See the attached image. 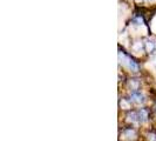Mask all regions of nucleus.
<instances>
[{"instance_id": "nucleus-2", "label": "nucleus", "mask_w": 156, "mask_h": 141, "mask_svg": "<svg viewBox=\"0 0 156 141\" xmlns=\"http://www.w3.org/2000/svg\"><path fill=\"white\" fill-rule=\"evenodd\" d=\"M143 47H144V49L150 53V54H153V53H155L156 52V40L153 39V38H147V39L144 40V42H143Z\"/></svg>"}, {"instance_id": "nucleus-10", "label": "nucleus", "mask_w": 156, "mask_h": 141, "mask_svg": "<svg viewBox=\"0 0 156 141\" xmlns=\"http://www.w3.org/2000/svg\"><path fill=\"white\" fill-rule=\"evenodd\" d=\"M148 139H149V141H156V136L154 134H149Z\"/></svg>"}, {"instance_id": "nucleus-4", "label": "nucleus", "mask_w": 156, "mask_h": 141, "mask_svg": "<svg viewBox=\"0 0 156 141\" xmlns=\"http://www.w3.org/2000/svg\"><path fill=\"white\" fill-rule=\"evenodd\" d=\"M137 117H139V122H146L148 120V110L144 108H140L137 110Z\"/></svg>"}, {"instance_id": "nucleus-12", "label": "nucleus", "mask_w": 156, "mask_h": 141, "mask_svg": "<svg viewBox=\"0 0 156 141\" xmlns=\"http://www.w3.org/2000/svg\"><path fill=\"white\" fill-rule=\"evenodd\" d=\"M155 110H156V105H155Z\"/></svg>"}, {"instance_id": "nucleus-9", "label": "nucleus", "mask_w": 156, "mask_h": 141, "mask_svg": "<svg viewBox=\"0 0 156 141\" xmlns=\"http://www.w3.org/2000/svg\"><path fill=\"white\" fill-rule=\"evenodd\" d=\"M121 106H122L123 108H126V110H127V108H129V103H128L127 101H125V100L121 102Z\"/></svg>"}, {"instance_id": "nucleus-1", "label": "nucleus", "mask_w": 156, "mask_h": 141, "mask_svg": "<svg viewBox=\"0 0 156 141\" xmlns=\"http://www.w3.org/2000/svg\"><path fill=\"white\" fill-rule=\"evenodd\" d=\"M119 58H120V60H121V63L126 65L129 70H132L133 72H137L139 70V65L136 63V61H134L133 59L129 56L128 54H126L123 52H119Z\"/></svg>"}, {"instance_id": "nucleus-8", "label": "nucleus", "mask_w": 156, "mask_h": 141, "mask_svg": "<svg viewBox=\"0 0 156 141\" xmlns=\"http://www.w3.org/2000/svg\"><path fill=\"white\" fill-rule=\"evenodd\" d=\"M132 23H133L134 25H143L144 21H143V19H142L141 16H135V18H133Z\"/></svg>"}, {"instance_id": "nucleus-11", "label": "nucleus", "mask_w": 156, "mask_h": 141, "mask_svg": "<svg viewBox=\"0 0 156 141\" xmlns=\"http://www.w3.org/2000/svg\"><path fill=\"white\" fill-rule=\"evenodd\" d=\"M141 1H155V0H141Z\"/></svg>"}, {"instance_id": "nucleus-3", "label": "nucleus", "mask_w": 156, "mask_h": 141, "mask_svg": "<svg viewBox=\"0 0 156 141\" xmlns=\"http://www.w3.org/2000/svg\"><path fill=\"white\" fill-rule=\"evenodd\" d=\"M130 99H132V101L135 102V103H143V102L146 101L144 100V96H143V94L140 93L139 91H133L132 93H130Z\"/></svg>"}, {"instance_id": "nucleus-5", "label": "nucleus", "mask_w": 156, "mask_h": 141, "mask_svg": "<svg viewBox=\"0 0 156 141\" xmlns=\"http://www.w3.org/2000/svg\"><path fill=\"white\" fill-rule=\"evenodd\" d=\"M128 86L129 88H132L133 91H137L139 89V86H140V82L137 79H132L129 82H128Z\"/></svg>"}, {"instance_id": "nucleus-6", "label": "nucleus", "mask_w": 156, "mask_h": 141, "mask_svg": "<svg viewBox=\"0 0 156 141\" xmlns=\"http://www.w3.org/2000/svg\"><path fill=\"white\" fill-rule=\"evenodd\" d=\"M127 117H128V121H132V122H139L137 112H132V113H129Z\"/></svg>"}, {"instance_id": "nucleus-7", "label": "nucleus", "mask_w": 156, "mask_h": 141, "mask_svg": "<svg viewBox=\"0 0 156 141\" xmlns=\"http://www.w3.org/2000/svg\"><path fill=\"white\" fill-rule=\"evenodd\" d=\"M123 135H125L127 139H134L136 133H135L134 129H126L125 132H123Z\"/></svg>"}]
</instances>
